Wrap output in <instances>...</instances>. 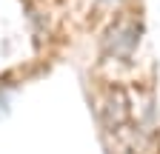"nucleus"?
I'll use <instances>...</instances> for the list:
<instances>
[{
	"instance_id": "obj_1",
	"label": "nucleus",
	"mask_w": 160,
	"mask_h": 154,
	"mask_svg": "<svg viewBox=\"0 0 160 154\" xmlns=\"http://www.w3.org/2000/svg\"><path fill=\"white\" fill-rule=\"evenodd\" d=\"M103 3H120V0H103Z\"/></svg>"
}]
</instances>
